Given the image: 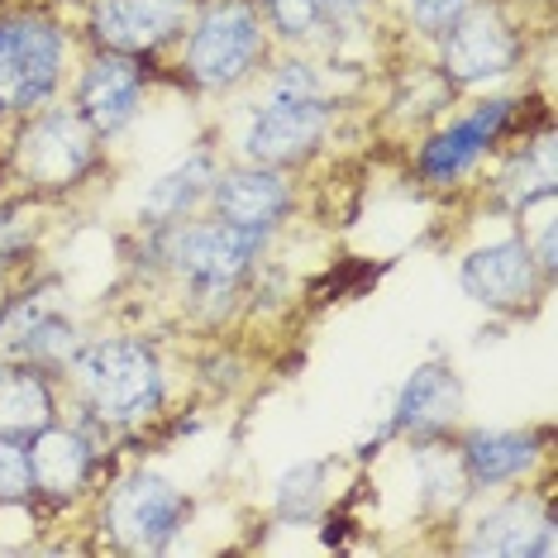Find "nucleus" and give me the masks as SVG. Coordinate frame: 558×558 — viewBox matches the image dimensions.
Listing matches in <instances>:
<instances>
[{
  "label": "nucleus",
  "mask_w": 558,
  "mask_h": 558,
  "mask_svg": "<svg viewBox=\"0 0 558 558\" xmlns=\"http://www.w3.org/2000/svg\"><path fill=\"white\" fill-rule=\"evenodd\" d=\"M96 130L82 120V110H44L20 130L10 148V168L29 192H68L96 168Z\"/></svg>",
  "instance_id": "obj_4"
},
{
  "label": "nucleus",
  "mask_w": 558,
  "mask_h": 558,
  "mask_svg": "<svg viewBox=\"0 0 558 558\" xmlns=\"http://www.w3.org/2000/svg\"><path fill=\"white\" fill-rule=\"evenodd\" d=\"M263 15L282 39H306L325 24L320 0H263Z\"/></svg>",
  "instance_id": "obj_23"
},
{
  "label": "nucleus",
  "mask_w": 558,
  "mask_h": 558,
  "mask_svg": "<svg viewBox=\"0 0 558 558\" xmlns=\"http://www.w3.org/2000/svg\"><path fill=\"white\" fill-rule=\"evenodd\" d=\"M72 373L82 401L106 425H134L154 415L162 401V367L154 349L138 339H100L72 359Z\"/></svg>",
  "instance_id": "obj_1"
},
{
  "label": "nucleus",
  "mask_w": 558,
  "mask_h": 558,
  "mask_svg": "<svg viewBox=\"0 0 558 558\" xmlns=\"http://www.w3.org/2000/svg\"><path fill=\"white\" fill-rule=\"evenodd\" d=\"M5 311H10V291H5V282H0V325H5Z\"/></svg>",
  "instance_id": "obj_27"
},
{
  "label": "nucleus",
  "mask_w": 558,
  "mask_h": 558,
  "mask_svg": "<svg viewBox=\"0 0 558 558\" xmlns=\"http://www.w3.org/2000/svg\"><path fill=\"white\" fill-rule=\"evenodd\" d=\"M439 39H444L439 68L453 86H477V82L506 77V72L520 62L515 24L506 20V10L492 5V0H473Z\"/></svg>",
  "instance_id": "obj_5"
},
{
  "label": "nucleus",
  "mask_w": 558,
  "mask_h": 558,
  "mask_svg": "<svg viewBox=\"0 0 558 558\" xmlns=\"http://www.w3.org/2000/svg\"><path fill=\"white\" fill-rule=\"evenodd\" d=\"M463 415V387L449 367H421L411 373V383L401 387L397 401V429L411 435H439Z\"/></svg>",
  "instance_id": "obj_17"
},
{
  "label": "nucleus",
  "mask_w": 558,
  "mask_h": 558,
  "mask_svg": "<svg viewBox=\"0 0 558 558\" xmlns=\"http://www.w3.org/2000/svg\"><path fill=\"white\" fill-rule=\"evenodd\" d=\"M263 15L253 0H210L186 39V77L206 92L244 82L263 58Z\"/></svg>",
  "instance_id": "obj_2"
},
{
  "label": "nucleus",
  "mask_w": 558,
  "mask_h": 558,
  "mask_svg": "<svg viewBox=\"0 0 558 558\" xmlns=\"http://www.w3.org/2000/svg\"><path fill=\"white\" fill-rule=\"evenodd\" d=\"M463 473L473 487H501L511 477H525L539 459V439L520 435V429H482V435H468L463 449Z\"/></svg>",
  "instance_id": "obj_16"
},
{
  "label": "nucleus",
  "mask_w": 558,
  "mask_h": 558,
  "mask_svg": "<svg viewBox=\"0 0 558 558\" xmlns=\"http://www.w3.org/2000/svg\"><path fill=\"white\" fill-rule=\"evenodd\" d=\"M263 234L258 230H239V225L210 220V225H182L168 234V258L172 268L186 277L196 291H230L239 277L248 272V263L258 258Z\"/></svg>",
  "instance_id": "obj_6"
},
{
  "label": "nucleus",
  "mask_w": 558,
  "mask_h": 558,
  "mask_svg": "<svg viewBox=\"0 0 558 558\" xmlns=\"http://www.w3.org/2000/svg\"><path fill=\"white\" fill-rule=\"evenodd\" d=\"M468 5H473V0H411V20H415V29H425V34H444Z\"/></svg>",
  "instance_id": "obj_25"
},
{
  "label": "nucleus",
  "mask_w": 558,
  "mask_h": 558,
  "mask_svg": "<svg viewBox=\"0 0 558 558\" xmlns=\"http://www.w3.org/2000/svg\"><path fill=\"white\" fill-rule=\"evenodd\" d=\"M511 106L515 100H487V106H477L463 124H453V130L429 138V144L421 148V177L425 182H435V186L459 182V177L477 162L482 148L501 134V124L511 120Z\"/></svg>",
  "instance_id": "obj_14"
},
{
  "label": "nucleus",
  "mask_w": 558,
  "mask_h": 558,
  "mask_svg": "<svg viewBox=\"0 0 558 558\" xmlns=\"http://www.w3.org/2000/svg\"><path fill=\"white\" fill-rule=\"evenodd\" d=\"M463 291L487 311H525L539 296L544 268L525 239H501V244L473 248L459 268Z\"/></svg>",
  "instance_id": "obj_9"
},
{
  "label": "nucleus",
  "mask_w": 558,
  "mask_h": 558,
  "mask_svg": "<svg viewBox=\"0 0 558 558\" xmlns=\"http://www.w3.org/2000/svg\"><path fill=\"white\" fill-rule=\"evenodd\" d=\"M138 96H144V58L110 53V48H100L86 62V72L77 82V110L96 134L124 130L138 110Z\"/></svg>",
  "instance_id": "obj_11"
},
{
  "label": "nucleus",
  "mask_w": 558,
  "mask_h": 558,
  "mask_svg": "<svg viewBox=\"0 0 558 558\" xmlns=\"http://www.w3.org/2000/svg\"><path fill=\"white\" fill-rule=\"evenodd\" d=\"M363 5L367 0H320L325 20H353V15H363Z\"/></svg>",
  "instance_id": "obj_26"
},
{
  "label": "nucleus",
  "mask_w": 558,
  "mask_h": 558,
  "mask_svg": "<svg viewBox=\"0 0 558 558\" xmlns=\"http://www.w3.org/2000/svg\"><path fill=\"white\" fill-rule=\"evenodd\" d=\"M34 234H39V225H34L29 206H24V201H5V206H0V268L20 263L24 253H29Z\"/></svg>",
  "instance_id": "obj_24"
},
{
  "label": "nucleus",
  "mask_w": 558,
  "mask_h": 558,
  "mask_svg": "<svg viewBox=\"0 0 558 558\" xmlns=\"http://www.w3.org/2000/svg\"><path fill=\"white\" fill-rule=\"evenodd\" d=\"M192 0H92V39L110 53L148 58L182 34Z\"/></svg>",
  "instance_id": "obj_10"
},
{
  "label": "nucleus",
  "mask_w": 558,
  "mask_h": 558,
  "mask_svg": "<svg viewBox=\"0 0 558 558\" xmlns=\"http://www.w3.org/2000/svg\"><path fill=\"white\" fill-rule=\"evenodd\" d=\"M186 520V497L154 473L124 477L106 501V530L116 535L120 549L130 554H154L162 549Z\"/></svg>",
  "instance_id": "obj_7"
},
{
  "label": "nucleus",
  "mask_w": 558,
  "mask_h": 558,
  "mask_svg": "<svg viewBox=\"0 0 558 558\" xmlns=\"http://www.w3.org/2000/svg\"><path fill=\"white\" fill-rule=\"evenodd\" d=\"M24 444H29L34 492L68 501V497H77V492L86 487V477H92V468H96V453H92V444H86L77 429L44 425L39 435H29Z\"/></svg>",
  "instance_id": "obj_15"
},
{
  "label": "nucleus",
  "mask_w": 558,
  "mask_h": 558,
  "mask_svg": "<svg viewBox=\"0 0 558 558\" xmlns=\"http://www.w3.org/2000/svg\"><path fill=\"white\" fill-rule=\"evenodd\" d=\"M210 201H215V215L225 225H239V230H258L268 234L277 220L291 210V186L277 177V168H234L225 177L210 182Z\"/></svg>",
  "instance_id": "obj_12"
},
{
  "label": "nucleus",
  "mask_w": 558,
  "mask_h": 558,
  "mask_svg": "<svg viewBox=\"0 0 558 558\" xmlns=\"http://www.w3.org/2000/svg\"><path fill=\"white\" fill-rule=\"evenodd\" d=\"M325 130H329V106L315 92L272 96L248 124L244 154H248V162H258V168H291V162L315 154Z\"/></svg>",
  "instance_id": "obj_8"
},
{
  "label": "nucleus",
  "mask_w": 558,
  "mask_h": 558,
  "mask_svg": "<svg viewBox=\"0 0 558 558\" xmlns=\"http://www.w3.org/2000/svg\"><path fill=\"white\" fill-rule=\"evenodd\" d=\"M210 182H215V168H210V158L206 154H196V158H186L182 168H172L162 182H154V192L144 196V220L148 225H177L182 215H192V206L201 196L210 192Z\"/></svg>",
  "instance_id": "obj_20"
},
{
  "label": "nucleus",
  "mask_w": 558,
  "mask_h": 558,
  "mask_svg": "<svg viewBox=\"0 0 558 558\" xmlns=\"http://www.w3.org/2000/svg\"><path fill=\"white\" fill-rule=\"evenodd\" d=\"M468 554H487V558L554 554V515H549V506L535 501V497L501 501L497 511H487L473 525Z\"/></svg>",
  "instance_id": "obj_13"
},
{
  "label": "nucleus",
  "mask_w": 558,
  "mask_h": 558,
  "mask_svg": "<svg viewBox=\"0 0 558 558\" xmlns=\"http://www.w3.org/2000/svg\"><path fill=\"white\" fill-rule=\"evenodd\" d=\"M0 335H5L10 353H15L20 363H34V367H62L77 359V329L62 320L58 311H5V325H0Z\"/></svg>",
  "instance_id": "obj_18"
},
{
  "label": "nucleus",
  "mask_w": 558,
  "mask_h": 558,
  "mask_svg": "<svg viewBox=\"0 0 558 558\" xmlns=\"http://www.w3.org/2000/svg\"><path fill=\"white\" fill-rule=\"evenodd\" d=\"M34 497V473H29V444L0 435V511Z\"/></svg>",
  "instance_id": "obj_22"
},
{
  "label": "nucleus",
  "mask_w": 558,
  "mask_h": 558,
  "mask_svg": "<svg viewBox=\"0 0 558 558\" xmlns=\"http://www.w3.org/2000/svg\"><path fill=\"white\" fill-rule=\"evenodd\" d=\"M44 425H53V387L44 367L34 363H0V435L29 439Z\"/></svg>",
  "instance_id": "obj_19"
},
{
  "label": "nucleus",
  "mask_w": 558,
  "mask_h": 558,
  "mask_svg": "<svg viewBox=\"0 0 558 558\" xmlns=\"http://www.w3.org/2000/svg\"><path fill=\"white\" fill-rule=\"evenodd\" d=\"M62 77V29L39 10L0 15V116L39 110Z\"/></svg>",
  "instance_id": "obj_3"
},
{
  "label": "nucleus",
  "mask_w": 558,
  "mask_h": 558,
  "mask_svg": "<svg viewBox=\"0 0 558 558\" xmlns=\"http://www.w3.org/2000/svg\"><path fill=\"white\" fill-rule=\"evenodd\" d=\"M421 487H425V501L439 506V511H453L468 492H473V482L463 473V459L449 449H425L421 453Z\"/></svg>",
  "instance_id": "obj_21"
}]
</instances>
